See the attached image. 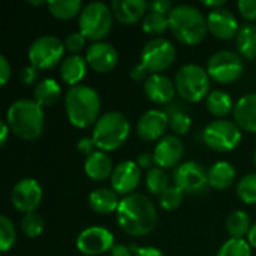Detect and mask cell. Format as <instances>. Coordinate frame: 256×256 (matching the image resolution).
<instances>
[{"label": "cell", "instance_id": "43", "mask_svg": "<svg viewBox=\"0 0 256 256\" xmlns=\"http://www.w3.org/2000/svg\"><path fill=\"white\" fill-rule=\"evenodd\" d=\"M38 76H39V72H38V69L34 68V66H27V68H24V69H21V72H20V80L24 82V84H27V86H30V84H33L36 80H38Z\"/></svg>", "mask_w": 256, "mask_h": 256}, {"label": "cell", "instance_id": "18", "mask_svg": "<svg viewBox=\"0 0 256 256\" xmlns=\"http://www.w3.org/2000/svg\"><path fill=\"white\" fill-rule=\"evenodd\" d=\"M184 147L178 136L166 135L164 136L154 147L153 156L154 162L159 168H177L180 160L183 159Z\"/></svg>", "mask_w": 256, "mask_h": 256}, {"label": "cell", "instance_id": "53", "mask_svg": "<svg viewBox=\"0 0 256 256\" xmlns=\"http://www.w3.org/2000/svg\"><path fill=\"white\" fill-rule=\"evenodd\" d=\"M32 4H44V2H30Z\"/></svg>", "mask_w": 256, "mask_h": 256}, {"label": "cell", "instance_id": "16", "mask_svg": "<svg viewBox=\"0 0 256 256\" xmlns=\"http://www.w3.org/2000/svg\"><path fill=\"white\" fill-rule=\"evenodd\" d=\"M207 27L213 36L222 40L237 38L240 30L237 16L225 8L210 10V14L207 15Z\"/></svg>", "mask_w": 256, "mask_h": 256}, {"label": "cell", "instance_id": "54", "mask_svg": "<svg viewBox=\"0 0 256 256\" xmlns=\"http://www.w3.org/2000/svg\"><path fill=\"white\" fill-rule=\"evenodd\" d=\"M254 162H255V166H256V152H255V154H254Z\"/></svg>", "mask_w": 256, "mask_h": 256}, {"label": "cell", "instance_id": "41", "mask_svg": "<svg viewBox=\"0 0 256 256\" xmlns=\"http://www.w3.org/2000/svg\"><path fill=\"white\" fill-rule=\"evenodd\" d=\"M237 8L240 10V15L248 21L256 20V0H240L237 3Z\"/></svg>", "mask_w": 256, "mask_h": 256}, {"label": "cell", "instance_id": "14", "mask_svg": "<svg viewBox=\"0 0 256 256\" xmlns=\"http://www.w3.org/2000/svg\"><path fill=\"white\" fill-rule=\"evenodd\" d=\"M42 201V188L34 178H22L20 180L10 194V202L20 213L28 214L34 213Z\"/></svg>", "mask_w": 256, "mask_h": 256}, {"label": "cell", "instance_id": "34", "mask_svg": "<svg viewBox=\"0 0 256 256\" xmlns=\"http://www.w3.org/2000/svg\"><path fill=\"white\" fill-rule=\"evenodd\" d=\"M166 28H170V20L166 15L148 12L142 20V30L147 34H164Z\"/></svg>", "mask_w": 256, "mask_h": 256}, {"label": "cell", "instance_id": "15", "mask_svg": "<svg viewBox=\"0 0 256 256\" xmlns=\"http://www.w3.org/2000/svg\"><path fill=\"white\" fill-rule=\"evenodd\" d=\"M141 182V168L134 160L120 162L111 176V188L117 195H130Z\"/></svg>", "mask_w": 256, "mask_h": 256}, {"label": "cell", "instance_id": "27", "mask_svg": "<svg viewBox=\"0 0 256 256\" xmlns=\"http://www.w3.org/2000/svg\"><path fill=\"white\" fill-rule=\"evenodd\" d=\"M240 54L249 60H256V22H244L236 38Z\"/></svg>", "mask_w": 256, "mask_h": 256}, {"label": "cell", "instance_id": "33", "mask_svg": "<svg viewBox=\"0 0 256 256\" xmlns=\"http://www.w3.org/2000/svg\"><path fill=\"white\" fill-rule=\"evenodd\" d=\"M146 186L153 195H160L165 189L170 188V178L166 171L159 166L152 168L146 176Z\"/></svg>", "mask_w": 256, "mask_h": 256}, {"label": "cell", "instance_id": "20", "mask_svg": "<svg viewBox=\"0 0 256 256\" xmlns=\"http://www.w3.org/2000/svg\"><path fill=\"white\" fill-rule=\"evenodd\" d=\"M144 92L152 102L159 105H166L172 102L177 88L176 84L171 81V78H168L166 75L153 74L144 82Z\"/></svg>", "mask_w": 256, "mask_h": 256}, {"label": "cell", "instance_id": "52", "mask_svg": "<svg viewBox=\"0 0 256 256\" xmlns=\"http://www.w3.org/2000/svg\"><path fill=\"white\" fill-rule=\"evenodd\" d=\"M206 6H208V8H214V9H220V8H224L225 6V0H216V2H202Z\"/></svg>", "mask_w": 256, "mask_h": 256}, {"label": "cell", "instance_id": "7", "mask_svg": "<svg viewBox=\"0 0 256 256\" xmlns=\"http://www.w3.org/2000/svg\"><path fill=\"white\" fill-rule=\"evenodd\" d=\"M210 76L207 69L201 68L200 64H184L176 74V88L182 99L188 102H200L210 94Z\"/></svg>", "mask_w": 256, "mask_h": 256}, {"label": "cell", "instance_id": "39", "mask_svg": "<svg viewBox=\"0 0 256 256\" xmlns=\"http://www.w3.org/2000/svg\"><path fill=\"white\" fill-rule=\"evenodd\" d=\"M44 226H45L44 219L36 213H28L21 220V230L28 238L39 237L42 234V231H44Z\"/></svg>", "mask_w": 256, "mask_h": 256}, {"label": "cell", "instance_id": "17", "mask_svg": "<svg viewBox=\"0 0 256 256\" xmlns=\"http://www.w3.org/2000/svg\"><path fill=\"white\" fill-rule=\"evenodd\" d=\"M86 60L93 70L99 74H108L117 66L118 52L108 42H93L86 51Z\"/></svg>", "mask_w": 256, "mask_h": 256}, {"label": "cell", "instance_id": "28", "mask_svg": "<svg viewBox=\"0 0 256 256\" xmlns=\"http://www.w3.org/2000/svg\"><path fill=\"white\" fill-rule=\"evenodd\" d=\"M33 94H34L33 100H36L40 106H52L62 94V87L56 80L46 78L36 84Z\"/></svg>", "mask_w": 256, "mask_h": 256}, {"label": "cell", "instance_id": "25", "mask_svg": "<svg viewBox=\"0 0 256 256\" xmlns=\"http://www.w3.org/2000/svg\"><path fill=\"white\" fill-rule=\"evenodd\" d=\"M88 204L92 210L99 214H111L114 212L117 213L120 200H118V195L112 189L100 188V189H94L88 195Z\"/></svg>", "mask_w": 256, "mask_h": 256}, {"label": "cell", "instance_id": "22", "mask_svg": "<svg viewBox=\"0 0 256 256\" xmlns=\"http://www.w3.org/2000/svg\"><path fill=\"white\" fill-rule=\"evenodd\" d=\"M234 120L246 132L256 134V93L244 94L234 106Z\"/></svg>", "mask_w": 256, "mask_h": 256}, {"label": "cell", "instance_id": "31", "mask_svg": "<svg viewBox=\"0 0 256 256\" xmlns=\"http://www.w3.org/2000/svg\"><path fill=\"white\" fill-rule=\"evenodd\" d=\"M82 3L80 0H57V2H48V9L52 16L58 20H70L81 14Z\"/></svg>", "mask_w": 256, "mask_h": 256}, {"label": "cell", "instance_id": "26", "mask_svg": "<svg viewBox=\"0 0 256 256\" xmlns=\"http://www.w3.org/2000/svg\"><path fill=\"white\" fill-rule=\"evenodd\" d=\"M207 176H208L210 188L218 189V190H225L234 183L237 172H236V168L230 162L220 160V162L213 164L208 168Z\"/></svg>", "mask_w": 256, "mask_h": 256}, {"label": "cell", "instance_id": "5", "mask_svg": "<svg viewBox=\"0 0 256 256\" xmlns=\"http://www.w3.org/2000/svg\"><path fill=\"white\" fill-rule=\"evenodd\" d=\"M130 135V124L124 114L110 111L99 117L93 128V141L102 152H112L122 147Z\"/></svg>", "mask_w": 256, "mask_h": 256}, {"label": "cell", "instance_id": "49", "mask_svg": "<svg viewBox=\"0 0 256 256\" xmlns=\"http://www.w3.org/2000/svg\"><path fill=\"white\" fill-rule=\"evenodd\" d=\"M134 256H165L156 248H140V250Z\"/></svg>", "mask_w": 256, "mask_h": 256}, {"label": "cell", "instance_id": "29", "mask_svg": "<svg viewBox=\"0 0 256 256\" xmlns=\"http://www.w3.org/2000/svg\"><path fill=\"white\" fill-rule=\"evenodd\" d=\"M206 106L210 111V114H213L214 117H220L222 118V117L228 116L231 111H234L236 105H232V99H231V96L226 92L214 90V92H212L207 96Z\"/></svg>", "mask_w": 256, "mask_h": 256}, {"label": "cell", "instance_id": "47", "mask_svg": "<svg viewBox=\"0 0 256 256\" xmlns=\"http://www.w3.org/2000/svg\"><path fill=\"white\" fill-rule=\"evenodd\" d=\"M136 164H138V166H140L141 170H148V171H150V170L153 168V164H156V162H154V156H153V154H150V153H142V154L138 156Z\"/></svg>", "mask_w": 256, "mask_h": 256}, {"label": "cell", "instance_id": "32", "mask_svg": "<svg viewBox=\"0 0 256 256\" xmlns=\"http://www.w3.org/2000/svg\"><path fill=\"white\" fill-rule=\"evenodd\" d=\"M226 231L232 238H243L250 231V219L246 212L237 210L226 220Z\"/></svg>", "mask_w": 256, "mask_h": 256}, {"label": "cell", "instance_id": "24", "mask_svg": "<svg viewBox=\"0 0 256 256\" xmlns=\"http://www.w3.org/2000/svg\"><path fill=\"white\" fill-rule=\"evenodd\" d=\"M87 74V60L80 54H72L66 57L60 64V76L70 87L78 86Z\"/></svg>", "mask_w": 256, "mask_h": 256}, {"label": "cell", "instance_id": "35", "mask_svg": "<svg viewBox=\"0 0 256 256\" xmlns=\"http://www.w3.org/2000/svg\"><path fill=\"white\" fill-rule=\"evenodd\" d=\"M218 256H252V246L248 240L231 238L220 246Z\"/></svg>", "mask_w": 256, "mask_h": 256}, {"label": "cell", "instance_id": "9", "mask_svg": "<svg viewBox=\"0 0 256 256\" xmlns=\"http://www.w3.org/2000/svg\"><path fill=\"white\" fill-rule=\"evenodd\" d=\"M244 70L242 57L228 50L214 52L207 62L208 76L219 84H232L236 82Z\"/></svg>", "mask_w": 256, "mask_h": 256}, {"label": "cell", "instance_id": "2", "mask_svg": "<svg viewBox=\"0 0 256 256\" xmlns=\"http://www.w3.org/2000/svg\"><path fill=\"white\" fill-rule=\"evenodd\" d=\"M42 106L30 99L15 100L6 112V123L10 128V132L26 141H33L42 135L45 124Z\"/></svg>", "mask_w": 256, "mask_h": 256}, {"label": "cell", "instance_id": "19", "mask_svg": "<svg viewBox=\"0 0 256 256\" xmlns=\"http://www.w3.org/2000/svg\"><path fill=\"white\" fill-rule=\"evenodd\" d=\"M170 126L166 111L160 110H150L141 116L136 124L138 136L144 141H156L158 138L164 136L166 128Z\"/></svg>", "mask_w": 256, "mask_h": 256}, {"label": "cell", "instance_id": "4", "mask_svg": "<svg viewBox=\"0 0 256 256\" xmlns=\"http://www.w3.org/2000/svg\"><path fill=\"white\" fill-rule=\"evenodd\" d=\"M170 30L184 45H198L204 40L207 34V18H204L202 12L190 4H178L174 6L171 14L168 15Z\"/></svg>", "mask_w": 256, "mask_h": 256}, {"label": "cell", "instance_id": "50", "mask_svg": "<svg viewBox=\"0 0 256 256\" xmlns=\"http://www.w3.org/2000/svg\"><path fill=\"white\" fill-rule=\"evenodd\" d=\"M0 129H2V132H0V146H4L6 141H8V135L10 132V128L8 126L6 120H2L0 122Z\"/></svg>", "mask_w": 256, "mask_h": 256}, {"label": "cell", "instance_id": "51", "mask_svg": "<svg viewBox=\"0 0 256 256\" xmlns=\"http://www.w3.org/2000/svg\"><path fill=\"white\" fill-rule=\"evenodd\" d=\"M248 243L252 246V248H256V222L250 226V231L248 234Z\"/></svg>", "mask_w": 256, "mask_h": 256}, {"label": "cell", "instance_id": "10", "mask_svg": "<svg viewBox=\"0 0 256 256\" xmlns=\"http://www.w3.org/2000/svg\"><path fill=\"white\" fill-rule=\"evenodd\" d=\"M64 42H62L57 36L45 34L32 42L28 48V60L30 64L38 70L52 69L60 63L64 54Z\"/></svg>", "mask_w": 256, "mask_h": 256}, {"label": "cell", "instance_id": "30", "mask_svg": "<svg viewBox=\"0 0 256 256\" xmlns=\"http://www.w3.org/2000/svg\"><path fill=\"white\" fill-rule=\"evenodd\" d=\"M168 120H170V128L172 132L178 135H186L190 128H192V118L186 110V106L182 105H172L168 111Z\"/></svg>", "mask_w": 256, "mask_h": 256}, {"label": "cell", "instance_id": "36", "mask_svg": "<svg viewBox=\"0 0 256 256\" xmlns=\"http://www.w3.org/2000/svg\"><path fill=\"white\" fill-rule=\"evenodd\" d=\"M237 195L238 198L249 206L256 204V174L244 176L237 186Z\"/></svg>", "mask_w": 256, "mask_h": 256}, {"label": "cell", "instance_id": "8", "mask_svg": "<svg viewBox=\"0 0 256 256\" xmlns=\"http://www.w3.org/2000/svg\"><path fill=\"white\" fill-rule=\"evenodd\" d=\"M202 140L207 147L219 153L236 150L242 142V129L230 120H214L208 123L202 132Z\"/></svg>", "mask_w": 256, "mask_h": 256}, {"label": "cell", "instance_id": "38", "mask_svg": "<svg viewBox=\"0 0 256 256\" xmlns=\"http://www.w3.org/2000/svg\"><path fill=\"white\" fill-rule=\"evenodd\" d=\"M16 240V231L8 216H0V250L8 252Z\"/></svg>", "mask_w": 256, "mask_h": 256}, {"label": "cell", "instance_id": "42", "mask_svg": "<svg viewBox=\"0 0 256 256\" xmlns=\"http://www.w3.org/2000/svg\"><path fill=\"white\" fill-rule=\"evenodd\" d=\"M148 9H150V12H156L160 15H170L171 10L174 9V6L168 0H154L148 4Z\"/></svg>", "mask_w": 256, "mask_h": 256}, {"label": "cell", "instance_id": "48", "mask_svg": "<svg viewBox=\"0 0 256 256\" xmlns=\"http://www.w3.org/2000/svg\"><path fill=\"white\" fill-rule=\"evenodd\" d=\"M111 256H132V250L124 244H114L111 249Z\"/></svg>", "mask_w": 256, "mask_h": 256}, {"label": "cell", "instance_id": "40", "mask_svg": "<svg viewBox=\"0 0 256 256\" xmlns=\"http://www.w3.org/2000/svg\"><path fill=\"white\" fill-rule=\"evenodd\" d=\"M86 38L81 32H74V33H69L66 36V40H64V46L68 51H70L72 54H78L80 51L84 50V45H86Z\"/></svg>", "mask_w": 256, "mask_h": 256}, {"label": "cell", "instance_id": "13", "mask_svg": "<svg viewBox=\"0 0 256 256\" xmlns=\"http://www.w3.org/2000/svg\"><path fill=\"white\" fill-rule=\"evenodd\" d=\"M76 248L84 255H102L114 248V236L104 226H90L80 232Z\"/></svg>", "mask_w": 256, "mask_h": 256}, {"label": "cell", "instance_id": "46", "mask_svg": "<svg viewBox=\"0 0 256 256\" xmlns=\"http://www.w3.org/2000/svg\"><path fill=\"white\" fill-rule=\"evenodd\" d=\"M94 147H96V144H94L93 138H81L78 141V150L86 156H90L92 153H94Z\"/></svg>", "mask_w": 256, "mask_h": 256}, {"label": "cell", "instance_id": "3", "mask_svg": "<svg viewBox=\"0 0 256 256\" xmlns=\"http://www.w3.org/2000/svg\"><path fill=\"white\" fill-rule=\"evenodd\" d=\"M64 108L69 122L80 129L88 128L99 120L100 98L99 93L88 86L78 84L70 87L64 96Z\"/></svg>", "mask_w": 256, "mask_h": 256}, {"label": "cell", "instance_id": "23", "mask_svg": "<svg viewBox=\"0 0 256 256\" xmlns=\"http://www.w3.org/2000/svg\"><path fill=\"white\" fill-rule=\"evenodd\" d=\"M84 171L88 178L93 182H104L112 176V164L111 159L104 152H94L84 160Z\"/></svg>", "mask_w": 256, "mask_h": 256}, {"label": "cell", "instance_id": "11", "mask_svg": "<svg viewBox=\"0 0 256 256\" xmlns=\"http://www.w3.org/2000/svg\"><path fill=\"white\" fill-rule=\"evenodd\" d=\"M140 63L150 75L166 70L176 60V46L165 38H154L148 40L141 50Z\"/></svg>", "mask_w": 256, "mask_h": 256}, {"label": "cell", "instance_id": "12", "mask_svg": "<svg viewBox=\"0 0 256 256\" xmlns=\"http://www.w3.org/2000/svg\"><path fill=\"white\" fill-rule=\"evenodd\" d=\"M174 184L188 195H202L208 190V176L202 165L189 160L174 170Z\"/></svg>", "mask_w": 256, "mask_h": 256}, {"label": "cell", "instance_id": "6", "mask_svg": "<svg viewBox=\"0 0 256 256\" xmlns=\"http://www.w3.org/2000/svg\"><path fill=\"white\" fill-rule=\"evenodd\" d=\"M114 14L104 2L87 3L80 14V32L86 39L100 42L112 28Z\"/></svg>", "mask_w": 256, "mask_h": 256}, {"label": "cell", "instance_id": "1", "mask_svg": "<svg viewBox=\"0 0 256 256\" xmlns=\"http://www.w3.org/2000/svg\"><path fill=\"white\" fill-rule=\"evenodd\" d=\"M116 214L118 226L132 237L150 234L158 224V210L142 194H130L122 198Z\"/></svg>", "mask_w": 256, "mask_h": 256}, {"label": "cell", "instance_id": "44", "mask_svg": "<svg viewBox=\"0 0 256 256\" xmlns=\"http://www.w3.org/2000/svg\"><path fill=\"white\" fill-rule=\"evenodd\" d=\"M148 76H150L148 70H147L141 63L135 64V66L130 69V78H132L134 81H138V82H141V81H147V80H148Z\"/></svg>", "mask_w": 256, "mask_h": 256}, {"label": "cell", "instance_id": "45", "mask_svg": "<svg viewBox=\"0 0 256 256\" xmlns=\"http://www.w3.org/2000/svg\"><path fill=\"white\" fill-rule=\"evenodd\" d=\"M10 74H12V69H10V64L8 62V58L4 56L0 57V84L4 86L9 78H10Z\"/></svg>", "mask_w": 256, "mask_h": 256}, {"label": "cell", "instance_id": "21", "mask_svg": "<svg viewBox=\"0 0 256 256\" xmlns=\"http://www.w3.org/2000/svg\"><path fill=\"white\" fill-rule=\"evenodd\" d=\"M147 9L148 4L146 0H112L111 3V10L114 16L126 26L138 22L144 16Z\"/></svg>", "mask_w": 256, "mask_h": 256}, {"label": "cell", "instance_id": "37", "mask_svg": "<svg viewBox=\"0 0 256 256\" xmlns=\"http://www.w3.org/2000/svg\"><path fill=\"white\" fill-rule=\"evenodd\" d=\"M183 196H184V192L180 188H177L176 184H172L159 195V204L164 210L171 212L182 206Z\"/></svg>", "mask_w": 256, "mask_h": 256}]
</instances>
